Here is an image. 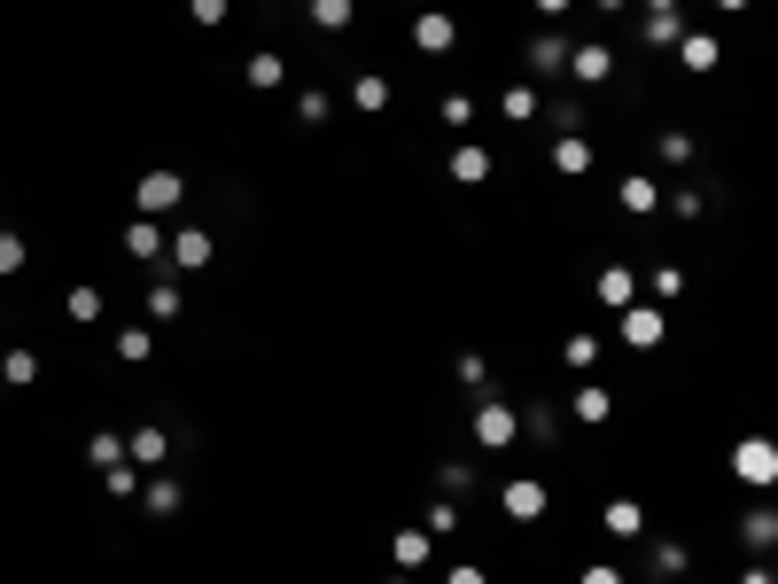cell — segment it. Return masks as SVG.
<instances>
[{
	"label": "cell",
	"mask_w": 778,
	"mask_h": 584,
	"mask_svg": "<svg viewBox=\"0 0 778 584\" xmlns=\"http://www.w3.org/2000/svg\"><path fill=\"white\" fill-rule=\"evenodd\" d=\"M180 304H188V296H180V281H171V273L148 289V319H156V327H164V319H180Z\"/></svg>",
	"instance_id": "cell-23"
},
{
	"label": "cell",
	"mask_w": 778,
	"mask_h": 584,
	"mask_svg": "<svg viewBox=\"0 0 778 584\" xmlns=\"http://www.w3.org/2000/svg\"><path fill=\"white\" fill-rule=\"evenodd\" d=\"M740 538H747L755 553H770V546H778V515H770V507H755V515L740 523Z\"/></svg>",
	"instance_id": "cell-25"
},
{
	"label": "cell",
	"mask_w": 778,
	"mask_h": 584,
	"mask_svg": "<svg viewBox=\"0 0 778 584\" xmlns=\"http://www.w3.org/2000/svg\"><path fill=\"white\" fill-rule=\"evenodd\" d=\"M646 296H654V304H669V296H685V273H677V266H662V273L646 281Z\"/></svg>",
	"instance_id": "cell-38"
},
{
	"label": "cell",
	"mask_w": 778,
	"mask_h": 584,
	"mask_svg": "<svg viewBox=\"0 0 778 584\" xmlns=\"http://www.w3.org/2000/svg\"><path fill=\"white\" fill-rule=\"evenodd\" d=\"M460 382H467V390H483V397H491V367H483V359H475V351H467V359H460Z\"/></svg>",
	"instance_id": "cell-41"
},
{
	"label": "cell",
	"mask_w": 778,
	"mask_h": 584,
	"mask_svg": "<svg viewBox=\"0 0 778 584\" xmlns=\"http://www.w3.org/2000/svg\"><path fill=\"white\" fill-rule=\"evenodd\" d=\"M164 234H171L164 218H133V226H125V249H133L140 266H164Z\"/></svg>",
	"instance_id": "cell-10"
},
{
	"label": "cell",
	"mask_w": 778,
	"mask_h": 584,
	"mask_svg": "<svg viewBox=\"0 0 778 584\" xmlns=\"http://www.w3.org/2000/svg\"><path fill=\"white\" fill-rule=\"evenodd\" d=\"M623 344L631 351H654L662 344V304H623Z\"/></svg>",
	"instance_id": "cell-8"
},
{
	"label": "cell",
	"mask_w": 778,
	"mask_h": 584,
	"mask_svg": "<svg viewBox=\"0 0 778 584\" xmlns=\"http://www.w3.org/2000/svg\"><path fill=\"white\" fill-rule=\"evenodd\" d=\"M24 273V234H0V281Z\"/></svg>",
	"instance_id": "cell-36"
},
{
	"label": "cell",
	"mask_w": 778,
	"mask_h": 584,
	"mask_svg": "<svg viewBox=\"0 0 778 584\" xmlns=\"http://www.w3.org/2000/svg\"><path fill=\"white\" fill-rule=\"evenodd\" d=\"M180 195H188V180H180V172H140V188H133L140 218H164V211H180Z\"/></svg>",
	"instance_id": "cell-4"
},
{
	"label": "cell",
	"mask_w": 778,
	"mask_h": 584,
	"mask_svg": "<svg viewBox=\"0 0 778 584\" xmlns=\"http://www.w3.org/2000/svg\"><path fill=\"white\" fill-rule=\"evenodd\" d=\"M639 40H646V47H677V40H685V9H677V16H646Z\"/></svg>",
	"instance_id": "cell-24"
},
{
	"label": "cell",
	"mask_w": 778,
	"mask_h": 584,
	"mask_svg": "<svg viewBox=\"0 0 778 584\" xmlns=\"http://www.w3.org/2000/svg\"><path fill=\"white\" fill-rule=\"evenodd\" d=\"M0 382L32 390V382H40V351H24V344H16V351H0Z\"/></svg>",
	"instance_id": "cell-22"
},
{
	"label": "cell",
	"mask_w": 778,
	"mask_h": 584,
	"mask_svg": "<svg viewBox=\"0 0 778 584\" xmlns=\"http://www.w3.org/2000/svg\"><path fill=\"white\" fill-rule=\"evenodd\" d=\"M599 304H608V312H623V304H639V281H631L623 266H608V273H599Z\"/></svg>",
	"instance_id": "cell-21"
},
{
	"label": "cell",
	"mask_w": 778,
	"mask_h": 584,
	"mask_svg": "<svg viewBox=\"0 0 778 584\" xmlns=\"http://www.w3.org/2000/svg\"><path fill=\"white\" fill-rule=\"evenodd\" d=\"M599 523H608V538H639L646 530V507H639V498H608V515H599Z\"/></svg>",
	"instance_id": "cell-16"
},
{
	"label": "cell",
	"mask_w": 778,
	"mask_h": 584,
	"mask_svg": "<svg viewBox=\"0 0 778 584\" xmlns=\"http://www.w3.org/2000/svg\"><path fill=\"white\" fill-rule=\"evenodd\" d=\"M646 569H654V576H685V569H694V553H685L677 538H654V546H646Z\"/></svg>",
	"instance_id": "cell-18"
},
{
	"label": "cell",
	"mask_w": 778,
	"mask_h": 584,
	"mask_svg": "<svg viewBox=\"0 0 778 584\" xmlns=\"http://www.w3.org/2000/svg\"><path fill=\"white\" fill-rule=\"evenodd\" d=\"M452 584H491V576H483L475 561H460V569H452Z\"/></svg>",
	"instance_id": "cell-44"
},
{
	"label": "cell",
	"mask_w": 778,
	"mask_h": 584,
	"mask_svg": "<svg viewBox=\"0 0 778 584\" xmlns=\"http://www.w3.org/2000/svg\"><path fill=\"white\" fill-rule=\"evenodd\" d=\"M616 203H623V211H631V218H646V211H654V203H662V188H654V180H646V172H631V180H623V188H616Z\"/></svg>",
	"instance_id": "cell-19"
},
{
	"label": "cell",
	"mask_w": 778,
	"mask_h": 584,
	"mask_svg": "<svg viewBox=\"0 0 778 584\" xmlns=\"http://www.w3.org/2000/svg\"><path fill=\"white\" fill-rule=\"evenodd\" d=\"M63 304H70V319H86V327H94V319H102V312H110V304H102V289H94V281H78V289H70V296H63Z\"/></svg>",
	"instance_id": "cell-26"
},
{
	"label": "cell",
	"mask_w": 778,
	"mask_h": 584,
	"mask_svg": "<svg viewBox=\"0 0 778 584\" xmlns=\"http://www.w3.org/2000/svg\"><path fill=\"white\" fill-rule=\"evenodd\" d=\"M467 429H475V445H483V452H506V445H514V437H522V413H514V405H506V397H483V405H475V422H467Z\"/></svg>",
	"instance_id": "cell-1"
},
{
	"label": "cell",
	"mask_w": 778,
	"mask_h": 584,
	"mask_svg": "<svg viewBox=\"0 0 778 584\" xmlns=\"http://www.w3.org/2000/svg\"><path fill=\"white\" fill-rule=\"evenodd\" d=\"M732 475H747L755 491H770V483H778V445H770V437H747V445H732Z\"/></svg>",
	"instance_id": "cell-3"
},
{
	"label": "cell",
	"mask_w": 778,
	"mask_h": 584,
	"mask_svg": "<svg viewBox=\"0 0 778 584\" xmlns=\"http://www.w3.org/2000/svg\"><path fill=\"white\" fill-rule=\"evenodd\" d=\"M241 78H249V87H257V94H273V87H281V78H289V63H281V55H273V47H257V55H249V70H241Z\"/></svg>",
	"instance_id": "cell-17"
},
{
	"label": "cell",
	"mask_w": 778,
	"mask_h": 584,
	"mask_svg": "<svg viewBox=\"0 0 778 584\" xmlns=\"http://www.w3.org/2000/svg\"><path fill=\"white\" fill-rule=\"evenodd\" d=\"M211 249H218V242H211L203 226H171V234H164V266H180V273H203V266H211Z\"/></svg>",
	"instance_id": "cell-2"
},
{
	"label": "cell",
	"mask_w": 778,
	"mask_h": 584,
	"mask_svg": "<svg viewBox=\"0 0 778 584\" xmlns=\"http://www.w3.org/2000/svg\"><path fill=\"white\" fill-rule=\"evenodd\" d=\"M125 460H133V468H156V460H171V437H164V429H133V437H125Z\"/></svg>",
	"instance_id": "cell-14"
},
{
	"label": "cell",
	"mask_w": 778,
	"mask_h": 584,
	"mask_svg": "<svg viewBox=\"0 0 778 584\" xmlns=\"http://www.w3.org/2000/svg\"><path fill=\"white\" fill-rule=\"evenodd\" d=\"M639 9H646V16H677V9H685V0H639Z\"/></svg>",
	"instance_id": "cell-45"
},
{
	"label": "cell",
	"mask_w": 778,
	"mask_h": 584,
	"mask_svg": "<svg viewBox=\"0 0 778 584\" xmlns=\"http://www.w3.org/2000/svg\"><path fill=\"white\" fill-rule=\"evenodd\" d=\"M568 367L591 374V367H599V336H568Z\"/></svg>",
	"instance_id": "cell-39"
},
{
	"label": "cell",
	"mask_w": 778,
	"mask_h": 584,
	"mask_svg": "<svg viewBox=\"0 0 778 584\" xmlns=\"http://www.w3.org/2000/svg\"><path fill=\"white\" fill-rule=\"evenodd\" d=\"M452 40H460V32H452L444 9H420V16H413V47H420V55H452Z\"/></svg>",
	"instance_id": "cell-7"
},
{
	"label": "cell",
	"mask_w": 778,
	"mask_h": 584,
	"mask_svg": "<svg viewBox=\"0 0 778 584\" xmlns=\"http://www.w3.org/2000/svg\"><path fill=\"white\" fill-rule=\"evenodd\" d=\"M86 460H94V468L125 460V437H117V429H102V437H86Z\"/></svg>",
	"instance_id": "cell-35"
},
{
	"label": "cell",
	"mask_w": 778,
	"mask_h": 584,
	"mask_svg": "<svg viewBox=\"0 0 778 584\" xmlns=\"http://www.w3.org/2000/svg\"><path fill=\"white\" fill-rule=\"evenodd\" d=\"M530 9H538V16H561V9H568V0H530Z\"/></svg>",
	"instance_id": "cell-46"
},
{
	"label": "cell",
	"mask_w": 778,
	"mask_h": 584,
	"mask_svg": "<svg viewBox=\"0 0 778 584\" xmlns=\"http://www.w3.org/2000/svg\"><path fill=\"white\" fill-rule=\"evenodd\" d=\"M568 47H576L568 32H538L530 40V78H561L568 70Z\"/></svg>",
	"instance_id": "cell-6"
},
{
	"label": "cell",
	"mask_w": 778,
	"mask_h": 584,
	"mask_svg": "<svg viewBox=\"0 0 778 584\" xmlns=\"http://www.w3.org/2000/svg\"><path fill=\"white\" fill-rule=\"evenodd\" d=\"M568 70L584 78V87H599V78L616 70V47H584V40H576V47H568Z\"/></svg>",
	"instance_id": "cell-12"
},
{
	"label": "cell",
	"mask_w": 778,
	"mask_h": 584,
	"mask_svg": "<svg viewBox=\"0 0 778 584\" xmlns=\"http://www.w3.org/2000/svg\"><path fill=\"white\" fill-rule=\"evenodd\" d=\"M437 491H444V498H467V491H475V468H467V460H444V468H437Z\"/></svg>",
	"instance_id": "cell-31"
},
{
	"label": "cell",
	"mask_w": 778,
	"mask_h": 584,
	"mask_svg": "<svg viewBox=\"0 0 778 584\" xmlns=\"http://www.w3.org/2000/svg\"><path fill=\"white\" fill-rule=\"evenodd\" d=\"M140 507H148V515H180V507H188V491L171 483V475H140Z\"/></svg>",
	"instance_id": "cell-11"
},
{
	"label": "cell",
	"mask_w": 778,
	"mask_h": 584,
	"mask_svg": "<svg viewBox=\"0 0 778 584\" xmlns=\"http://www.w3.org/2000/svg\"><path fill=\"white\" fill-rule=\"evenodd\" d=\"M351 102H359V110H390V78H374V70H367L359 87H351Z\"/></svg>",
	"instance_id": "cell-33"
},
{
	"label": "cell",
	"mask_w": 778,
	"mask_h": 584,
	"mask_svg": "<svg viewBox=\"0 0 778 584\" xmlns=\"http://www.w3.org/2000/svg\"><path fill=\"white\" fill-rule=\"evenodd\" d=\"M717 9H747V0H717Z\"/></svg>",
	"instance_id": "cell-48"
},
{
	"label": "cell",
	"mask_w": 778,
	"mask_h": 584,
	"mask_svg": "<svg viewBox=\"0 0 778 584\" xmlns=\"http://www.w3.org/2000/svg\"><path fill=\"white\" fill-rule=\"evenodd\" d=\"M545 498H553V491H545L538 475H506V491H498V507H506L514 523H538V515H545Z\"/></svg>",
	"instance_id": "cell-5"
},
{
	"label": "cell",
	"mask_w": 778,
	"mask_h": 584,
	"mask_svg": "<svg viewBox=\"0 0 778 584\" xmlns=\"http://www.w3.org/2000/svg\"><path fill=\"white\" fill-rule=\"evenodd\" d=\"M226 9H234V0H188V16H195V24H226Z\"/></svg>",
	"instance_id": "cell-42"
},
{
	"label": "cell",
	"mask_w": 778,
	"mask_h": 584,
	"mask_svg": "<svg viewBox=\"0 0 778 584\" xmlns=\"http://www.w3.org/2000/svg\"><path fill=\"white\" fill-rule=\"evenodd\" d=\"M491 172H498L491 148H475V141H467V148H452V180H460V188H483Z\"/></svg>",
	"instance_id": "cell-13"
},
{
	"label": "cell",
	"mask_w": 778,
	"mask_h": 584,
	"mask_svg": "<svg viewBox=\"0 0 778 584\" xmlns=\"http://www.w3.org/2000/svg\"><path fill=\"white\" fill-rule=\"evenodd\" d=\"M148 351H156V336H148V327H125V336H117V359H125V367H140Z\"/></svg>",
	"instance_id": "cell-34"
},
{
	"label": "cell",
	"mask_w": 778,
	"mask_h": 584,
	"mask_svg": "<svg viewBox=\"0 0 778 584\" xmlns=\"http://www.w3.org/2000/svg\"><path fill=\"white\" fill-rule=\"evenodd\" d=\"M538 110H545V102H538V87H530V78H522V87H506V102H498V117H506V125H530Z\"/></svg>",
	"instance_id": "cell-20"
},
{
	"label": "cell",
	"mask_w": 778,
	"mask_h": 584,
	"mask_svg": "<svg viewBox=\"0 0 778 584\" xmlns=\"http://www.w3.org/2000/svg\"><path fill=\"white\" fill-rule=\"evenodd\" d=\"M437 117H444L452 133H467V125H475L483 110H475V94H444V102H437Z\"/></svg>",
	"instance_id": "cell-30"
},
{
	"label": "cell",
	"mask_w": 778,
	"mask_h": 584,
	"mask_svg": "<svg viewBox=\"0 0 778 584\" xmlns=\"http://www.w3.org/2000/svg\"><path fill=\"white\" fill-rule=\"evenodd\" d=\"M553 172H591V141H553Z\"/></svg>",
	"instance_id": "cell-27"
},
{
	"label": "cell",
	"mask_w": 778,
	"mask_h": 584,
	"mask_svg": "<svg viewBox=\"0 0 778 584\" xmlns=\"http://www.w3.org/2000/svg\"><path fill=\"white\" fill-rule=\"evenodd\" d=\"M327 110H335V102H327L319 87H304V94H296V117H304V125H327Z\"/></svg>",
	"instance_id": "cell-37"
},
{
	"label": "cell",
	"mask_w": 778,
	"mask_h": 584,
	"mask_svg": "<svg viewBox=\"0 0 778 584\" xmlns=\"http://www.w3.org/2000/svg\"><path fill=\"white\" fill-rule=\"evenodd\" d=\"M677 63H685V70H717V63H724V47H717L709 32H685V40H677Z\"/></svg>",
	"instance_id": "cell-15"
},
{
	"label": "cell",
	"mask_w": 778,
	"mask_h": 584,
	"mask_svg": "<svg viewBox=\"0 0 778 584\" xmlns=\"http://www.w3.org/2000/svg\"><path fill=\"white\" fill-rule=\"evenodd\" d=\"M102 475H110V498H140V468L133 460H110Z\"/></svg>",
	"instance_id": "cell-32"
},
{
	"label": "cell",
	"mask_w": 778,
	"mask_h": 584,
	"mask_svg": "<svg viewBox=\"0 0 778 584\" xmlns=\"http://www.w3.org/2000/svg\"><path fill=\"white\" fill-rule=\"evenodd\" d=\"M390 561H397V576H413V569L437 561V538H428V530H397L390 538Z\"/></svg>",
	"instance_id": "cell-9"
},
{
	"label": "cell",
	"mask_w": 778,
	"mask_h": 584,
	"mask_svg": "<svg viewBox=\"0 0 778 584\" xmlns=\"http://www.w3.org/2000/svg\"><path fill=\"white\" fill-rule=\"evenodd\" d=\"M608 413H616V397L599 390V382H584V390H576V422H608Z\"/></svg>",
	"instance_id": "cell-29"
},
{
	"label": "cell",
	"mask_w": 778,
	"mask_h": 584,
	"mask_svg": "<svg viewBox=\"0 0 778 584\" xmlns=\"http://www.w3.org/2000/svg\"><path fill=\"white\" fill-rule=\"evenodd\" d=\"M576 584H623V569H616V561H591V569H584Z\"/></svg>",
	"instance_id": "cell-43"
},
{
	"label": "cell",
	"mask_w": 778,
	"mask_h": 584,
	"mask_svg": "<svg viewBox=\"0 0 778 584\" xmlns=\"http://www.w3.org/2000/svg\"><path fill=\"white\" fill-rule=\"evenodd\" d=\"M591 9H623V0H591Z\"/></svg>",
	"instance_id": "cell-47"
},
{
	"label": "cell",
	"mask_w": 778,
	"mask_h": 584,
	"mask_svg": "<svg viewBox=\"0 0 778 584\" xmlns=\"http://www.w3.org/2000/svg\"><path fill=\"white\" fill-rule=\"evenodd\" d=\"M351 16H359V0H312V24H319V32H342Z\"/></svg>",
	"instance_id": "cell-28"
},
{
	"label": "cell",
	"mask_w": 778,
	"mask_h": 584,
	"mask_svg": "<svg viewBox=\"0 0 778 584\" xmlns=\"http://www.w3.org/2000/svg\"><path fill=\"white\" fill-rule=\"evenodd\" d=\"M662 164H694V133H662Z\"/></svg>",
	"instance_id": "cell-40"
},
{
	"label": "cell",
	"mask_w": 778,
	"mask_h": 584,
	"mask_svg": "<svg viewBox=\"0 0 778 584\" xmlns=\"http://www.w3.org/2000/svg\"><path fill=\"white\" fill-rule=\"evenodd\" d=\"M390 584H413V576H390Z\"/></svg>",
	"instance_id": "cell-49"
}]
</instances>
